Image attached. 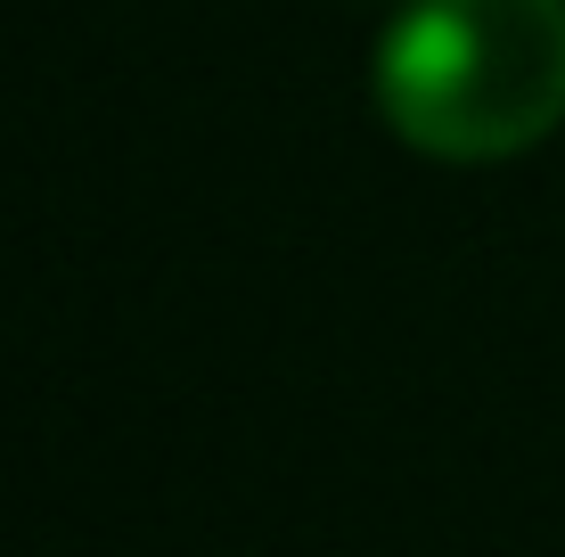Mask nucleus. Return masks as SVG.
Returning <instances> with one entry per match:
<instances>
[{
  "mask_svg": "<svg viewBox=\"0 0 565 557\" xmlns=\"http://www.w3.org/2000/svg\"><path fill=\"white\" fill-rule=\"evenodd\" d=\"M377 107L418 157L500 164L565 124V0H418L377 50Z\"/></svg>",
  "mask_w": 565,
  "mask_h": 557,
  "instance_id": "1",
  "label": "nucleus"
}]
</instances>
